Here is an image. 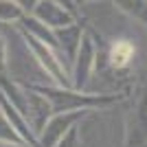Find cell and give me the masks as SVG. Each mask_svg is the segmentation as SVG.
<instances>
[{
	"label": "cell",
	"mask_w": 147,
	"mask_h": 147,
	"mask_svg": "<svg viewBox=\"0 0 147 147\" xmlns=\"http://www.w3.org/2000/svg\"><path fill=\"white\" fill-rule=\"evenodd\" d=\"M132 53H134L132 44H127V42H119L117 46L112 49L110 59H112V64H114V66H125V64H127V59L132 57Z\"/></svg>",
	"instance_id": "1"
}]
</instances>
